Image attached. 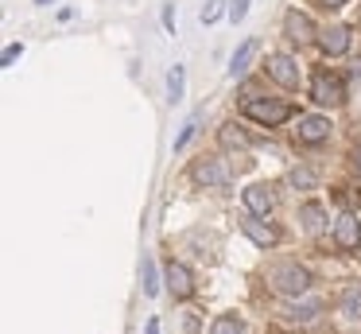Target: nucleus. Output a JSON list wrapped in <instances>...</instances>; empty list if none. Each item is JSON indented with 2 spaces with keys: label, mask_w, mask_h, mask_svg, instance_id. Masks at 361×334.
I'll list each match as a JSON object with an SVG mask.
<instances>
[{
  "label": "nucleus",
  "mask_w": 361,
  "mask_h": 334,
  "mask_svg": "<svg viewBox=\"0 0 361 334\" xmlns=\"http://www.w3.org/2000/svg\"><path fill=\"white\" fill-rule=\"evenodd\" d=\"M221 4H226V0H206V8H202V23H214L221 16Z\"/></svg>",
  "instance_id": "5701e85b"
},
{
  "label": "nucleus",
  "mask_w": 361,
  "mask_h": 334,
  "mask_svg": "<svg viewBox=\"0 0 361 334\" xmlns=\"http://www.w3.org/2000/svg\"><path fill=\"white\" fill-rule=\"evenodd\" d=\"M245 206H249V214H268L276 206V194L268 186H249L245 191Z\"/></svg>",
  "instance_id": "ddd939ff"
},
{
  "label": "nucleus",
  "mask_w": 361,
  "mask_h": 334,
  "mask_svg": "<svg viewBox=\"0 0 361 334\" xmlns=\"http://www.w3.org/2000/svg\"><path fill=\"white\" fill-rule=\"evenodd\" d=\"M190 179H195L198 186H226L229 183V171L221 160H214V155H202V160H195V167H190Z\"/></svg>",
  "instance_id": "f03ea898"
},
{
  "label": "nucleus",
  "mask_w": 361,
  "mask_h": 334,
  "mask_svg": "<svg viewBox=\"0 0 361 334\" xmlns=\"http://www.w3.org/2000/svg\"><path fill=\"white\" fill-rule=\"evenodd\" d=\"M311 97L319 101V105H338V101H345V85H342V78H334V74H314V82H311Z\"/></svg>",
  "instance_id": "20e7f679"
},
{
  "label": "nucleus",
  "mask_w": 361,
  "mask_h": 334,
  "mask_svg": "<svg viewBox=\"0 0 361 334\" xmlns=\"http://www.w3.org/2000/svg\"><path fill=\"white\" fill-rule=\"evenodd\" d=\"M35 4H39V8H51V4H55V0H35Z\"/></svg>",
  "instance_id": "c85d7f7f"
},
{
  "label": "nucleus",
  "mask_w": 361,
  "mask_h": 334,
  "mask_svg": "<svg viewBox=\"0 0 361 334\" xmlns=\"http://www.w3.org/2000/svg\"><path fill=\"white\" fill-rule=\"evenodd\" d=\"M268 284H272L280 295H303L307 287H311V272H307L303 264H295V261H280V264L268 268Z\"/></svg>",
  "instance_id": "f257e3e1"
},
{
  "label": "nucleus",
  "mask_w": 361,
  "mask_h": 334,
  "mask_svg": "<svg viewBox=\"0 0 361 334\" xmlns=\"http://www.w3.org/2000/svg\"><path fill=\"white\" fill-rule=\"evenodd\" d=\"M319 47L326 54H345L350 51V28H342V23H334V28H326L319 35Z\"/></svg>",
  "instance_id": "9b49d317"
},
{
  "label": "nucleus",
  "mask_w": 361,
  "mask_h": 334,
  "mask_svg": "<svg viewBox=\"0 0 361 334\" xmlns=\"http://www.w3.org/2000/svg\"><path fill=\"white\" fill-rule=\"evenodd\" d=\"M299 222H303V229L319 233V229H322V222H326V214H322L319 202H307V206H299Z\"/></svg>",
  "instance_id": "4468645a"
},
{
  "label": "nucleus",
  "mask_w": 361,
  "mask_h": 334,
  "mask_svg": "<svg viewBox=\"0 0 361 334\" xmlns=\"http://www.w3.org/2000/svg\"><path fill=\"white\" fill-rule=\"evenodd\" d=\"M342 311L345 315H361V287L357 284H350L342 292Z\"/></svg>",
  "instance_id": "6ab92c4d"
},
{
  "label": "nucleus",
  "mask_w": 361,
  "mask_h": 334,
  "mask_svg": "<svg viewBox=\"0 0 361 334\" xmlns=\"http://www.w3.org/2000/svg\"><path fill=\"white\" fill-rule=\"evenodd\" d=\"M20 54H24V47L20 43H12V47H4V66H12V62L20 59Z\"/></svg>",
  "instance_id": "393cba45"
},
{
  "label": "nucleus",
  "mask_w": 361,
  "mask_h": 334,
  "mask_svg": "<svg viewBox=\"0 0 361 334\" xmlns=\"http://www.w3.org/2000/svg\"><path fill=\"white\" fill-rule=\"evenodd\" d=\"M245 12H249V0H229V20H245Z\"/></svg>",
  "instance_id": "b1692460"
},
{
  "label": "nucleus",
  "mask_w": 361,
  "mask_h": 334,
  "mask_svg": "<svg viewBox=\"0 0 361 334\" xmlns=\"http://www.w3.org/2000/svg\"><path fill=\"white\" fill-rule=\"evenodd\" d=\"M241 229H245V237H249L252 245H260V249H272V245H276V237H280V233H276L272 225L260 222V214L241 217Z\"/></svg>",
  "instance_id": "423d86ee"
},
{
  "label": "nucleus",
  "mask_w": 361,
  "mask_h": 334,
  "mask_svg": "<svg viewBox=\"0 0 361 334\" xmlns=\"http://www.w3.org/2000/svg\"><path fill=\"white\" fill-rule=\"evenodd\" d=\"M295 136L303 140V144H322V140L330 136V121L326 117H299Z\"/></svg>",
  "instance_id": "0eeeda50"
},
{
  "label": "nucleus",
  "mask_w": 361,
  "mask_h": 334,
  "mask_svg": "<svg viewBox=\"0 0 361 334\" xmlns=\"http://www.w3.org/2000/svg\"><path fill=\"white\" fill-rule=\"evenodd\" d=\"M245 113L252 117V121L260 124H280L291 117V109L283 105V101H260V97H245Z\"/></svg>",
  "instance_id": "7ed1b4c3"
},
{
  "label": "nucleus",
  "mask_w": 361,
  "mask_h": 334,
  "mask_svg": "<svg viewBox=\"0 0 361 334\" xmlns=\"http://www.w3.org/2000/svg\"><path fill=\"white\" fill-rule=\"evenodd\" d=\"M252 59H257V39H245V43L233 51V59H229V78H241Z\"/></svg>",
  "instance_id": "f8f14e48"
},
{
  "label": "nucleus",
  "mask_w": 361,
  "mask_h": 334,
  "mask_svg": "<svg viewBox=\"0 0 361 334\" xmlns=\"http://www.w3.org/2000/svg\"><path fill=\"white\" fill-rule=\"evenodd\" d=\"M334 237H338V245H342V249H357L361 245V222L353 214H342L334 222Z\"/></svg>",
  "instance_id": "9d476101"
},
{
  "label": "nucleus",
  "mask_w": 361,
  "mask_h": 334,
  "mask_svg": "<svg viewBox=\"0 0 361 334\" xmlns=\"http://www.w3.org/2000/svg\"><path fill=\"white\" fill-rule=\"evenodd\" d=\"M268 78L291 90V85H299V66L288 59V54H268Z\"/></svg>",
  "instance_id": "39448f33"
},
{
  "label": "nucleus",
  "mask_w": 361,
  "mask_h": 334,
  "mask_svg": "<svg viewBox=\"0 0 361 334\" xmlns=\"http://www.w3.org/2000/svg\"><path fill=\"white\" fill-rule=\"evenodd\" d=\"M167 287H171V295L175 299H187L190 292H195V280H190V272H187V264H167Z\"/></svg>",
  "instance_id": "1a4fd4ad"
},
{
  "label": "nucleus",
  "mask_w": 361,
  "mask_h": 334,
  "mask_svg": "<svg viewBox=\"0 0 361 334\" xmlns=\"http://www.w3.org/2000/svg\"><path fill=\"white\" fill-rule=\"evenodd\" d=\"M291 183L295 186H314V171L311 167H295L291 171Z\"/></svg>",
  "instance_id": "4be33fe9"
},
{
  "label": "nucleus",
  "mask_w": 361,
  "mask_h": 334,
  "mask_svg": "<svg viewBox=\"0 0 361 334\" xmlns=\"http://www.w3.org/2000/svg\"><path fill=\"white\" fill-rule=\"evenodd\" d=\"M144 334H159V318H148V326H144Z\"/></svg>",
  "instance_id": "a878e982"
},
{
  "label": "nucleus",
  "mask_w": 361,
  "mask_h": 334,
  "mask_svg": "<svg viewBox=\"0 0 361 334\" xmlns=\"http://www.w3.org/2000/svg\"><path fill=\"white\" fill-rule=\"evenodd\" d=\"M319 311H322L319 303H314V299H307V303H291V307L283 311V315H288L291 323H311V318L319 315Z\"/></svg>",
  "instance_id": "2eb2a0df"
},
{
  "label": "nucleus",
  "mask_w": 361,
  "mask_h": 334,
  "mask_svg": "<svg viewBox=\"0 0 361 334\" xmlns=\"http://www.w3.org/2000/svg\"><path fill=\"white\" fill-rule=\"evenodd\" d=\"M283 31H288L291 43H311V39H314V23L307 20L303 12H288V16H283Z\"/></svg>",
  "instance_id": "6e6552de"
},
{
  "label": "nucleus",
  "mask_w": 361,
  "mask_h": 334,
  "mask_svg": "<svg viewBox=\"0 0 361 334\" xmlns=\"http://www.w3.org/2000/svg\"><path fill=\"white\" fill-rule=\"evenodd\" d=\"M210 334H245V323H241V318H233V315H218V318H214V326H210Z\"/></svg>",
  "instance_id": "f3484780"
},
{
  "label": "nucleus",
  "mask_w": 361,
  "mask_h": 334,
  "mask_svg": "<svg viewBox=\"0 0 361 334\" xmlns=\"http://www.w3.org/2000/svg\"><path fill=\"white\" fill-rule=\"evenodd\" d=\"M353 167L361 171V148H357V152H353Z\"/></svg>",
  "instance_id": "cd10ccee"
},
{
  "label": "nucleus",
  "mask_w": 361,
  "mask_h": 334,
  "mask_svg": "<svg viewBox=\"0 0 361 334\" xmlns=\"http://www.w3.org/2000/svg\"><path fill=\"white\" fill-rule=\"evenodd\" d=\"M322 4H326V8H342L345 0H322Z\"/></svg>",
  "instance_id": "bb28decb"
},
{
  "label": "nucleus",
  "mask_w": 361,
  "mask_h": 334,
  "mask_svg": "<svg viewBox=\"0 0 361 334\" xmlns=\"http://www.w3.org/2000/svg\"><path fill=\"white\" fill-rule=\"evenodd\" d=\"M167 101L171 105L183 101V66H171V74H167Z\"/></svg>",
  "instance_id": "a211bd4d"
},
{
  "label": "nucleus",
  "mask_w": 361,
  "mask_h": 334,
  "mask_svg": "<svg viewBox=\"0 0 361 334\" xmlns=\"http://www.w3.org/2000/svg\"><path fill=\"white\" fill-rule=\"evenodd\" d=\"M140 284H144V295L159 292V272H156V261H152V256H144V264H140Z\"/></svg>",
  "instance_id": "dca6fc26"
},
{
  "label": "nucleus",
  "mask_w": 361,
  "mask_h": 334,
  "mask_svg": "<svg viewBox=\"0 0 361 334\" xmlns=\"http://www.w3.org/2000/svg\"><path fill=\"white\" fill-rule=\"evenodd\" d=\"M221 144H226V148H245V144H249V136H245L237 124H226V129H221Z\"/></svg>",
  "instance_id": "aec40b11"
},
{
  "label": "nucleus",
  "mask_w": 361,
  "mask_h": 334,
  "mask_svg": "<svg viewBox=\"0 0 361 334\" xmlns=\"http://www.w3.org/2000/svg\"><path fill=\"white\" fill-rule=\"evenodd\" d=\"M195 132H198V121H187V129L179 132V140H175V152H183V148H187L190 140H195Z\"/></svg>",
  "instance_id": "412c9836"
}]
</instances>
